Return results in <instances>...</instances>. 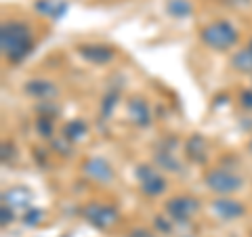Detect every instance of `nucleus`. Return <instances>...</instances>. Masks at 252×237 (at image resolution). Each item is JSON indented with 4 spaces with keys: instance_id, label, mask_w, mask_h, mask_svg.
Listing matches in <instances>:
<instances>
[{
    "instance_id": "7ed1b4c3",
    "label": "nucleus",
    "mask_w": 252,
    "mask_h": 237,
    "mask_svg": "<svg viewBox=\"0 0 252 237\" xmlns=\"http://www.w3.org/2000/svg\"><path fill=\"white\" fill-rule=\"evenodd\" d=\"M204 183L210 191L219 193L220 197L223 195H231L235 191H240L242 185H244V178L240 175H235L231 170H225V168H212L204 175Z\"/></svg>"
},
{
    "instance_id": "4be33fe9",
    "label": "nucleus",
    "mask_w": 252,
    "mask_h": 237,
    "mask_svg": "<svg viewBox=\"0 0 252 237\" xmlns=\"http://www.w3.org/2000/svg\"><path fill=\"white\" fill-rule=\"evenodd\" d=\"M13 223V210L11 206H6V204H2V208H0V225L6 227Z\"/></svg>"
},
{
    "instance_id": "c85d7f7f",
    "label": "nucleus",
    "mask_w": 252,
    "mask_h": 237,
    "mask_svg": "<svg viewBox=\"0 0 252 237\" xmlns=\"http://www.w3.org/2000/svg\"><path fill=\"white\" fill-rule=\"evenodd\" d=\"M248 49L252 51V38H250V42H248Z\"/></svg>"
},
{
    "instance_id": "a878e982",
    "label": "nucleus",
    "mask_w": 252,
    "mask_h": 237,
    "mask_svg": "<svg viewBox=\"0 0 252 237\" xmlns=\"http://www.w3.org/2000/svg\"><path fill=\"white\" fill-rule=\"evenodd\" d=\"M154 220H156V227L160 229L162 233H170V225L166 223V218H162V216H156Z\"/></svg>"
},
{
    "instance_id": "bb28decb",
    "label": "nucleus",
    "mask_w": 252,
    "mask_h": 237,
    "mask_svg": "<svg viewBox=\"0 0 252 237\" xmlns=\"http://www.w3.org/2000/svg\"><path fill=\"white\" fill-rule=\"evenodd\" d=\"M9 151H13V147H11L9 143H4V145H2V162H4V164L13 157V153H9Z\"/></svg>"
},
{
    "instance_id": "1a4fd4ad",
    "label": "nucleus",
    "mask_w": 252,
    "mask_h": 237,
    "mask_svg": "<svg viewBox=\"0 0 252 237\" xmlns=\"http://www.w3.org/2000/svg\"><path fill=\"white\" fill-rule=\"evenodd\" d=\"M80 57L86 59L93 65H105L114 59V49H109L105 44H80L78 46Z\"/></svg>"
},
{
    "instance_id": "f3484780",
    "label": "nucleus",
    "mask_w": 252,
    "mask_h": 237,
    "mask_svg": "<svg viewBox=\"0 0 252 237\" xmlns=\"http://www.w3.org/2000/svg\"><path fill=\"white\" fill-rule=\"evenodd\" d=\"M231 65H233V69H238V72H242V74H252V51L248 49V46L233 55Z\"/></svg>"
},
{
    "instance_id": "393cba45",
    "label": "nucleus",
    "mask_w": 252,
    "mask_h": 237,
    "mask_svg": "<svg viewBox=\"0 0 252 237\" xmlns=\"http://www.w3.org/2000/svg\"><path fill=\"white\" fill-rule=\"evenodd\" d=\"M128 237H156V235L152 231H147V229H143V227H137L128 233Z\"/></svg>"
},
{
    "instance_id": "6ab92c4d",
    "label": "nucleus",
    "mask_w": 252,
    "mask_h": 237,
    "mask_svg": "<svg viewBox=\"0 0 252 237\" xmlns=\"http://www.w3.org/2000/svg\"><path fill=\"white\" fill-rule=\"evenodd\" d=\"M118 99H120V90H118V89H112V90H109L105 97H103V103H101V118H103V120L112 116L114 107H116V103H118Z\"/></svg>"
},
{
    "instance_id": "f03ea898",
    "label": "nucleus",
    "mask_w": 252,
    "mask_h": 237,
    "mask_svg": "<svg viewBox=\"0 0 252 237\" xmlns=\"http://www.w3.org/2000/svg\"><path fill=\"white\" fill-rule=\"evenodd\" d=\"M200 36H202V42L206 44L208 49H215V51H229L240 40L235 28L227 21L210 23V26H206L200 31Z\"/></svg>"
},
{
    "instance_id": "aec40b11",
    "label": "nucleus",
    "mask_w": 252,
    "mask_h": 237,
    "mask_svg": "<svg viewBox=\"0 0 252 237\" xmlns=\"http://www.w3.org/2000/svg\"><path fill=\"white\" fill-rule=\"evenodd\" d=\"M36 130L42 139H53V132H55V124H53V118H46L40 116L36 120Z\"/></svg>"
},
{
    "instance_id": "9b49d317",
    "label": "nucleus",
    "mask_w": 252,
    "mask_h": 237,
    "mask_svg": "<svg viewBox=\"0 0 252 237\" xmlns=\"http://www.w3.org/2000/svg\"><path fill=\"white\" fill-rule=\"evenodd\" d=\"M2 204L11 208H23L30 210L32 208V191L28 187H11L2 193Z\"/></svg>"
},
{
    "instance_id": "f257e3e1",
    "label": "nucleus",
    "mask_w": 252,
    "mask_h": 237,
    "mask_svg": "<svg viewBox=\"0 0 252 237\" xmlns=\"http://www.w3.org/2000/svg\"><path fill=\"white\" fill-rule=\"evenodd\" d=\"M34 49L32 30L21 21H4L0 28V51L9 63H21Z\"/></svg>"
},
{
    "instance_id": "f8f14e48",
    "label": "nucleus",
    "mask_w": 252,
    "mask_h": 237,
    "mask_svg": "<svg viewBox=\"0 0 252 237\" xmlns=\"http://www.w3.org/2000/svg\"><path fill=\"white\" fill-rule=\"evenodd\" d=\"M26 90L30 97H34V99H40V101H49V99H55L59 94V89L55 86L53 82H49V80H30V82H26Z\"/></svg>"
},
{
    "instance_id": "2eb2a0df",
    "label": "nucleus",
    "mask_w": 252,
    "mask_h": 237,
    "mask_svg": "<svg viewBox=\"0 0 252 237\" xmlns=\"http://www.w3.org/2000/svg\"><path fill=\"white\" fill-rule=\"evenodd\" d=\"M154 162H156L158 168L166 170V172H181V170H183L181 162L168 151V149H158V151L154 153Z\"/></svg>"
},
{
    "instance_id": "4468645a",
    "label": "nucleus",
    "mask_w": 252,
    "mask_h": 237,
    "mask_svg": "<svg viewBox=\"0 0 252 237\" xmlns=\"http://www.w3.org/2000/svg\"><path fill=\"white\" fill-rule=\"evenodd\" d=\"M34 9L40 15H44V17L57 21L67 13V2L65 0H36Z\"/></svg>"
},
{
    "instance_id": "a211bd4d",
    "label": "nucleus",
    "mask_w": 252,
    "mask_h": 237,
    "mask_svg": "<svg viewBox=\"0 0 252 237\" xmlns=\"http://www.w3.org/2000/svg\"><path fill=\"white\" fill-rule=\"evenodd\" d=\"M166 11L170 17H177V19H185L193 13V6L189 0H168L166 4Z\"/></svg>"
},
{
    "instance_id": "5701e85b",
    "label": "nucleus",
    "mask_w": 252,
    "mask_h": 237,
    "mask_svg": "<svg viewBox=\"0 0 252 237\" xmlns=\"http://www.w3.org/2000/svg\"><path fill=\"white\" fill-rule=\"evenodd\" d=\"M69 145H72V141H67L65 137H59V141H57V139L53 141V147L57 149V151H63V155H67L69 151H72V149H69Z\"/></svg>"
},
{
    "instance_id": "6e6552de",
    "label": "nucleus",
    "mask_w": 252,
    "mask_h": 237,
    "mask_svg": "<svg viewBox=\"0 0 252 237\" xmlns=\"http://www.w3.org/2000/svg\"><path fill=\"white\" fill-rule=\"evenodd\" d=\"M212 212H215L220 220H235V218L244 216L246 208H244L238 200H231V197L223 195L212 202Z\"/></svg>"
},
{
    "instance_id": "423d86ee",
    "label": "nucleus",
    "mask_w": 252,
    "mask_h": 237,
    "mask_svg": "<svg viewBox=\"0 0 252 237\" xmlns=\"http://www.w3.org/2000/svg\"><path fill=\"white\" fill-rule=\"evenodd\" d=\"M198 210H200L198 200H193L189 195H179L166 202V212L175 223H187Z\"/></svg>"
},
{
    "instance_id": "b1692460",
    "label": "nucleus",
    "mask_w": 252,
    "mask_h": 237,
    "mask_svg": "<svg viewBox=\"0 0 252 237\" xmlns=\"http://www.w3.org/2000/svg\"><path fill=\"white\" fill-rule=\"evenodd\" d=\"M240 101H242V107L244 109H250V112H252V90H244Z\"/></svg>"
},
{
    "instance_id": "39448f33",
    "label": "nucleus",
    "mask_w": 252,
    "mask_h": 237,
    "mask_svg": "<svg viewBox=\"0 0 252 237\" xmlns=\"http://www.w3.org/2000/svg\"><path fill=\"white\" fill-rule=\"evenodd\" d=\"M137 178H139L141 191L149 197H156V195L166 191V180H164V177L154 166H147V164L137 166Z\"/></svg>"
},
{
    "instance_id": "9d476101",
    "label": "nucleus",
    "mask_w": 252,
    "mask_h": 237,
    "mask_svg": "<svg viewBox=\"0 0 252 237\" xmlns=\"http://www.w3.org/2000/svg\"><path fill=\"white\" fill-rule=\"evenodd\" d=\"M128 116L132 124L141 126V128H145L152 122V112H149V105L143 97H130L128 99Z\"/></svg>"
},
{
    "instance_id": "0eeeda50",
    "label": "nucleus",
    "mask_w": 252,
    "mask_h": 237,
    "mask_svg": "<svg viewBox=\"0 0 252 237\" xmlns=\"http://www.w3.org/2000/svg\"><path fill=\"white\" fill-rule=\"evenodd\" d=\"M82 170L91 180H97V183H109V180H114V168L103 157H89L82 164Z\"/></svg>"
},
{
    "instance_id": "20e7f679",
    "label": "nucleus",
    "mask_w": 252,
    "mask_h": 237,
    "mask_svg": "<svg viewBox=\"0 0 252 237\" xmlns=\"http://www.w3.org/2000/svg\"><path fill=\"white\" fill-rule=\"evenodd\" d=\"M82 216L97 229L112 227L118 223V218H120V214H118V210L114 206H105V204H97V202L86 204L82 210Z\"/></svg>"
},
{
    "instance_id": "dca6fc26",
    "label": "nucleus",
    "mask_w": 252,
    "mask_h": 237,
    "mask_svg": "<svg viewBox=\"0 0 252 237\" xmlns=\"http://www.w3.org/2000/svg\"><path fill=\"white\" fill-rule=\"evenodd\" d=\"M86 132H89V124L84 120H69L65 126H63V137L67 141H80L86 137Z\"/></svg>"
},
{
    "instance_id": "ddd939ff",
    "label": "nucleus",
    "mask_w": 252,
    "mask_h": 237,
    "mask_svg": "<svg viewBox=\"0 0 252 237\" xmlns=\"http://www.w3.org/2000/svg\"><path fill=\"white\" fill-rule=\"evenodd\" d=\"M185 153L189 160H193L195 164H204L208 157V143L202 134H191L189 141L185 143Z\"/></svg>"
},
{
    "instance_id": "412c9836",
    "label": "nucleus",
    "mask_w": 252,
    "mask_h": 237,
    "mask_svg": "<svg viewBox=\"0 0 252 237\" xmlns=\"http://www.w3.org/2000/svg\"><path fill=\"white\" fill-rule=\"evenodd\" d=\"M42 210L40 208H30L23 212V225L26 227H36V225H40V220H42Z\"/></svg>"
},
{
    "instance_id": "cd10ccee",
    "label": "nucleus",
    "mask_w": 252,
    "mask_h": 237,
    "mask_svg": "<svg viewBox=\"0 0 252 237\" xmlns=\"http://www.w3.org/2000/svg\"><path fill=\"white\" fill-rule=\"evenodd\" d=\"M248 151L252 153V139H250V143H248Z\"/></svg>"
}]
</instances>
